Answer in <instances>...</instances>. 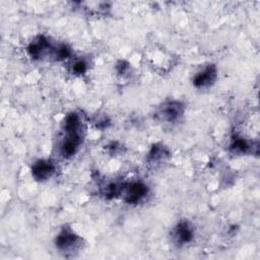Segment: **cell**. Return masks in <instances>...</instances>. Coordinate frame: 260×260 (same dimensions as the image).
Returning <instances> with one entry per match:
<instances>
[{"label": "cell", "instance_id": "7", "mask_svg": "<svg viewBox=\"0 0 260 260\" xmlns=\"http://www.w3.org/2000/svg\"><path fill=\"white\" fill-rule=\"evenodd\" d=\"M176 236L178 241H180L181 243H188L192 240L193 232L190 226L188 225V222L183 221L178 225L176 229Z\"/></svg>", "mask_w": 260, "mask_h": 260}, {"label": "cell", "instance_id": "2", "mask_svg": "<svg viewBox=\"0 0 260 260\" xmlns=\"http://www.w3.org/2000/svg\"><path fill=\"white\" fill-rule=\"evenodd\" d=\"M55 171V166L50 161H39L32 168V174L35 179L44 181L49 179Z\"/></svg>", "mask_w": 260, "mask_h": 260}, {"label": "cell", "instance_id": "6", "mask_svg": "<svg viewBox=\"0 0 260 260\" xmlns=\"http://www.w3.org/2000/svg\"><path fill=\"white\" fill-rule=\"evenodd\" d=\"M163 117L172 122L176 121L183 114V106L178 102H171L163 109Z\"/></svg>", "mask_w": 260, "mask_h": 260}, {"label": "cell", "instance_id": "10", "mask_svg": "<svg viewBox=\"0 0 260 260\" xmlns=\"http://www.w3.org/2000/svg\"><path fill=\"white\" fill-rule=\"evenodd\" d=\"M168 153L166 152V150L162 146H158V145H154V147L152 148V151L150 153V160L155 162V161H159L161 159H163L165 156H167Z\"/></svg>", "mask_w": 260, "mask_h": 260}, {"label": "cell", "instance_id": "9", "mask_svg": "<svg viewBox=\"0 0 260 260\" xmlns=\"http://www.w3.org/2000/svg\"><path fill=\"white\" fill-rule=\"evenodd\" d=\"M249 148H250V145L248 144V142L242 138H235L231 144V150L234 153L245 154L249 151Z\"/></svg>", "mask_w": 260, "mask_h": 260}, {"label": "cell", "instance_id": "5", "mask_svg": "<svg viewBox=\"0 0 260 260\" xmlns=\"http://www.w3.org/2000/svg\"><path fill=\"white\" fill-rule=\"evenodd\" d=\"M80 238L69 231H62L56 238V246L60 250H69L79 244Z\"/></svg>", "mask_w": 260, "mask_h": 260}, {"label": "cell", "instance_id": "11", "mask_svg": "<svg viewBox=\"0 0 260 260\" xmlns=\"http://www.w3.org/2000/svg\"><path fill=\"white\" fill-rule=\"evenodd\" d=\"M87 70V63L85 61H78L76 64L73 65V71L78 73V74H82V73H85Z\"/></svg>", "mask_w": 260, "mask_h": 260}, {"label": "cell", "instance_id": "8", "mask_svg": "<svg viewBox=\"0 0 260 260\" xmlns=\"http://www.w3.org/2000/svg\"><path fill=\"white\" fill-rule=\"evenodd\" d=\"M80 127H81V120L78 114L71 113L69 114L64 123V129L65 132L68 133H79L80 132Z\"/></svg>", "mask_w": 260, "mask_h": 260}, {"label": "cell", "instance_id": "4", "mask_svg": "<svg viewBox=\"0 0 260 260\" xmlns=\"http://www.w3.org/2000/svg\"><path fill=\"white\" fill-rule=\"evenodd\" d=\"M215 79H216V68L214 65H209L195 77L194 86L196 88L207 87L211 85L215 81Z\"/></svg>", "mask_w": 260, "mask_h": 260}, {"label": "cell", "instance_id": "3", "mask_svg": "<svg viewBox=\"0 0 260 260\" xmlns=\"http://www.w3.org/2000/svg\"><path fill=\"white\" fill-rule=\"evenodd\" d=\"M82 142V138L79 133H68L66 139H64L63 143L61 144V154L63 157H71L76 154Z\"/></svg>", "mask_w": 260, "mask_h": 260}, {"label": "cell", "instance_id": "1", "mask_svg": "<svg viewBox=\"0 0 260 260\" xmlns=\"http://www.w3.org/2000/svg\"><path fill=\"white\" fill-rule=\"evenodd\" d=\"M147 193V187L141 182H134L128 184L126 187L125 200L128 203L139 202Z\"/></svg>", "mask_w": 260, "mask_h": 260}]
</instances>
